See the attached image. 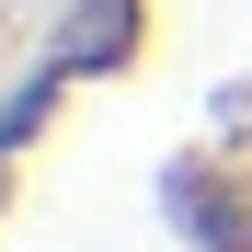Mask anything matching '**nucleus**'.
<instances>
[{
	"label": "nucleus",
	"mask_w": 252,
	"mask_h": 252,
	"mask_svg": "<svg viewBox=\"0 0 252 252\" xmlns=\"http://www.w3.org/2000/svg\"><path fill=\"white\" fill-rule=\"evenodd\" d=\"M0 252H252V0H126L0 138Z\"/></svg>",
	"instance_id": "f257e3e1"
}]
</instances>
